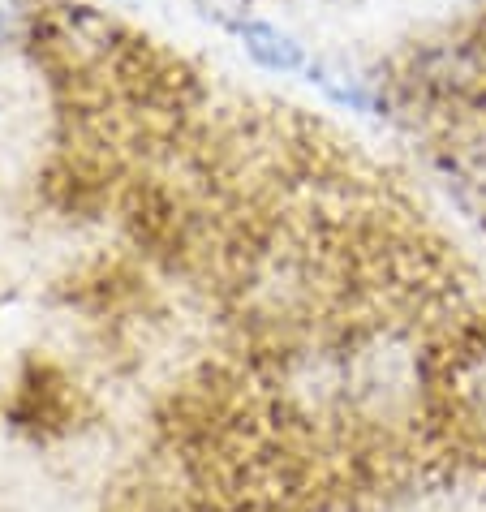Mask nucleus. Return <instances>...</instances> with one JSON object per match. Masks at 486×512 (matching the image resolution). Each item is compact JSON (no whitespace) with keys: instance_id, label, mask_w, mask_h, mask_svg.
<instances>
[{"instance_id":"f257e3e1","label":"nucleus","mask_w":486,"mask_h":512,"mask_svg":"<svg viewBox=\"0 0 486 512\" xmlns=\"http://www.w3.org/2000/svg\"><path fill=\"white\" fill-rule=\"evenodd\" d=\"M18 426L35 435H69L82 422V392L65 371L52 362H31L18 379V401H13Z\"/></svg>"},{"instance_id":"f03ea898","label":"nucleus","mask_w":486,"mask_h":512,"mask_svg":"<svg viewBox=\"0 0 486 512\" xmlns=\"http://www.w3.org/2000/svg\"><path fill=\"white\" fill-rule=\"evenodd\" d=\"M228 26H233V35L246 44V52L254 56V61H259L263 69H271V74H306L310 69L306 48L297 44L289 31H280V26L254 22V18H233Z\"/></svg>"},{"instance_id":"7ed1b4c3","label":"nucleus","mask_w":486,"mask_h":512,"mask_svg":"<svg viewBox=\"0 0 486 512\" xmlns=\"http://www.w3.org/2000/svg\"><path fill=\"white\" fill-rule=\"evenodd\" d=\"M306 78L310 82H319V87L336 99V104H345L353 112H366V117H383L392 104H388V95L375 91V87H366L362 78H349V74H336V69H327L323 61H310L306 69Z\"/></svg>"},{"instance_id":"20e7f679","label":"nucleus","mask_w":486,"mask_h":512,"mask_svg":"<svg viewBox=\"0 0 486 512\" xmlns=\"http://www.w3.org/2000/svg\"><path fill=\"white\" fill-rule=\"evenodd\" d=\"M39 22V0H0V52L31 44Z\"/></svg>"}]
</instances>
